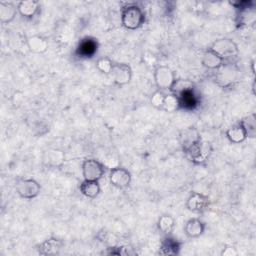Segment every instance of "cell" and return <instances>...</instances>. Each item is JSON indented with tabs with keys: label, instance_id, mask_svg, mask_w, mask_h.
Listing matches in <instances>:
<instances>
[{
	"label": "cell",
	"instance_id": "cell-4",
	"mask_svg": "<svg viewBox=\"0 0 256 256\" xmlns=\"http://www.w3.org/2000/svg\"><path fill=\"white\" fill-rule=\"evenodd\" d=\"M15 188L19 197L26 200H31L36 198L41 192L40 184L35 179H32V178H25V179L18 180Z\"/></svg>",
	"mask_w": 256,
	"mask_h": 256
},
{
	"label": "cell",
	"instance_id": "cell-24",
	"mask_svg": "<svg viewBox=\"0 0 256 256\" xmlns=\"http://www.w3.org/2000/svg\"><path fill=\"white\" fill-rule=\"evenodd\" d=\"M158 229L165 235H170L175 227V219L170 214H163L159 217L157 222Z\"/></svg>",
	"mask_w": 256,
	"mask_h": 256
},
{
	"label": "cell",
	"instance_id": "cell-17",
	"mask_svg": "<svg viewBox=\"0 0 256 256\" xmlns=\"http://www.w3.org/2000/svg\"><path fill=\"white\" fill-rule=\"evenodd\" d=\"M26 45L30 52L35 54H43L48 50L49 43L43 36L32 35L26 38Z\"/></svg>",
	"mask_w": 256,
	"mask_h": 256
},
{
	"label": "cell",
	"instance_id": "cell-10",
	"mask_svg": "<svg viewBox=\"0 0 256 256\" xmlns=\"http://www.w3.org/2000/svg\"><path fill=\"white\" fill-rule=\"evenodd\" d=\"M217 76L216 80H218L219 84L223 87L230 86L234 81H237V68L232 65L231 62H224V64L218 68L217 70Z\"/></svg>",
	"mask_w": 256,
	"mask_h": 256
},
{
	"label": "cell",
	"instance_id": "cell-8",
	"mask_svg": "<svg viewBox=\"0 0 256 256\" xmlns=\"http://www.w3.org/2000/svg\"><path fill=\"white\" fill-rule=\"evenodd\" d=\"M209 197L200 192H191L186 200V208L193 213H203L209 207Z\"/></svg>",
	"mask_w": 256,
	"mask_h": 256
},
{
	"label": "cell",
	"instance_id": "cell-1",
	"mask_svg": "<svg viewBox=\"0 0 256 256\" xmlns=\"http://www.w3.org/2000/svg\"><path fill=\"white\" fill-rule=\"evenodd\" d=\"M121 24L127 30H136L145 23V13L143 9L135 3L126 4L121 9Z\"/></svg>",
	"mask_w": 256,
	"mask_h": 256
},
{
	"label": "cell",
	"instance_id": "cell-27",
	"mask_svg": "<svg viewBox=\"0 0 256 256\" xmlns=\"http://www.w3.org/2000/svg\"><path fill=\"white\" fill-rule=\"evenodd\" d=\"M114 62L109 57H101L96 61V68L104 75H110L114 67Z\"/></svg>",
	"mask_w": 256,
	"mask_h": 256
},
{
	"label": "cell",
	"instance_id": "cell-19",
	"mask_svg": "<svg viewBox=\"0 0 256 256\" xmlns=\"http://www.w3.org/2000/svg\"><path fill=\"white\" fill-rule=\"evenodd\" d=\"M226 138L233 144L243 143L247 138V133L242 124L239 122L231 127H229L225 132Z\"/></svg>",
	"mask_w": 256,
	"mask_h": 256
},
{
	"label": "cell",
	"instance_id": "cell-12",
	"mask_svg": "<svg viewBox=\"0 0 256 256\" xmlns=\"http://www.w3.org/2000/svg\"><path fill=\"white\" fill-rule=\"evenodd\" d=\"M210 145L203 142L202 140L193 145L185 154H187L191 161L195 164H203L206 162L210 155Z\"/></svg>",
	"mask_w": 256,
	"mask_h": 256
},
{
	"label": "cell",
	"instance_id": "cell-14",
	"mask_svg": "<svg viewBox=\"0 0 256 256\" xmlns=\"http://www.w3.org/2000/svg\"><path fill=\"white\" fill-rule=\"evenodd\" d=\"M18 14L25 19L34 18L40 11V4L36 0H23L17 4Z\"/></svg>",
	"mask_w": 256,
	"mask_h": 256
},
{
	"label": "cell",
	"instance_id": "cell-30",
	"mask_svg": "<svg viewBox=\"0 0 256 256\" xmlns=\"http://www.w3.org/2000/svg\"><path fill=\"white\" fill-rule=\"evenodd\" d=\"M254 65H255V60L253 59L252 62H251V67H252V73L255 74V69H254Z\"/></svg>",
	"mask_w": 256,
	"mask_h": 256
},
{
	"label": "cell",
	"instance_id": "cell-11",
	"mask_svg": "<svg viewBox=\"0 0 256 256\" xmlns=\"http://www.w3.org/2000/svg\"><path fill=\"white\" fill-rule=\"evenodd\" d=\"M201 140V135L195 127H187L179 132V143L184 153Z\"/></svg>",
	"mask_w": 256,
	"mask_h": 256
},
{
	"label": "cell",
	"instance_id": "cell-2",
	"mask_svg": "<svg viewBox=\"0 0 256 256\" xmlns=\"http://www.w3.org/2000/svg\"><path fill=\"white\" fill-rule=\"evenodd\" d=\"M209 49L219 55L225 62L236 58L239 54L238 45L232 39L225 37L216 39Z\"/></svg>",
	"mask_w": 256,
	"mask_h": 256
},
{
	"label": "cell",
	"instance_id": "cell-18",
	"mask_svg": "<svg viewBox=\"0 0 256 256\" xmlns=\"http://www.w3.org/2000/svg\"><path fill=\"white\" fill-rule=\"evenodd\" d=\"M224 62L225 61L219 55L209 48L204 51L201 57V64L209 70H217L224 64Z\"/></svg>",
	"mask_w": 256,
	"mask_h": 256
},
{
	"label": "cell",
	"instance_id": "cell-5",
	"mask_svg": "<svg viewBox=\"0 0 256 256\" xmlns=\"http://www.w3.org/2000/svg\"><path fill=\"white\" fill-rule=\"evenodd\" d=\"M81 171L84 180L99 181L105 174V166L100 161L89 158L83 161Z\"/></svg>",
	"mask_w": 256,
	"mask_h": 256
},
{
	"label": "cell",
	"instance_id": "cell-25",
	"mask_svg": "<svg viewBox=\"0 0 256 256\" xmlns=\"http://www.w3.org/2000/svg\"><path fill=\"white\" fill-rule=\"evenodd\" d=\"M181 107V102L180 99L174 95L173 93L170 94H166L164 102H163V106H162V110L167 112V113H173L176 112L180 109Z\"/></svg>",
	"mask_w": 256,
	"mask_h": 256
},
{
	"label": "cell",
	"instance_id": "cell-22",
	"mask_svg": "<svg viewBox=\"0 0 256 256\" xmlns=\"http://www.w3.org/2000/svg\"><path fill=\"white\" fill-rule=\"evenodd\" d=\"M79 190L83 196L90 199L96 198L101 192L99 181L94 180H83L80 183Z\"/></svg>",
	"mask_w": 256,
	"mask_h": 256
},
{
	"label": "cell",
	"instance_id": "cell-21",
	"mask_svg": "<svg viewBox=\"0 0 256 256\" xmlns=\"http://www.w3.org/2000/svg\"><path fill=\"white\" fill-rule=\"evenodd\" d=\"M194 88V83L189 79H176L172 88L171 93L176 95L178 98H181L187 94L192 93Z\"/></svg>",
	"mask_w": 256,
	"mask_h": 256
},
{
	"label": "cell",
	"instance_id": "cell-16",
	"mask_svg": "<svg viewBox=\"0 0 256 256\" xmlns=\"http://www.w3.org/2000/svg\"><path fill=\"white\" fill-rule=\"evenodd\" d=\"M255 22H256L255 6L238 10V13L236 16V25L239 28H246V27L253 26Z\"/></svg>",
	"mask_w": 256,
	"mask_h": 256
},
{
	"label": "cell",
	"instance_id": "cell-6",
	"mask_svg": "<svg viewBox=\"0 0 256 256\" xmlns=\"http://www.w3.org/2000/svg\"><path fill=\"white\" fill-rule=\"evenodd\" d=\"M65 160V152L60 148H48L42 154V163L48 168H61Z\"/></svg>",
	"mask_w": 256,
	"mask_h": 256
},
{
	"label": "cell",
	"instance_id": "cell-3",
	"mask_svg": "<svg viewBox=\"0 0 256 256\" xmlns=\"http://www.w3.org/2000/svg\"><path fill=\"white\" fill-rule=\"evenodd\" d=\"M155 85L159 90H171L176 78L175 72L166 65H159L153 72Z\"/></svg>",
	"mask_w": 256,
	"mask_h": 256
},
{
	"label": "cell",
	"instance_id": "cell-20",
	"mask_svg": "<svg viewBox=\"0 0 256 256\" xmlns=\"http://www.w3.org/2000/svg\"><path fill=\"white\" fill-rule=\"evenodd\" d=\"M17 13V5H14L12 2H0V22L2 24L11 23Z\"/></svg>",
	"mask_w": 256,
	"mask_h": 256
},
{
	"label": "cell",
	"instance_id": "cell-13",
	"mask_svg": "<svg viewBox=\"0 0 256 256\" xmlns=\"http://www.w3.org/2000/svg\"><path fill=\"white\" fill-rule=\"evenodd\" d=\"M63 247V241L56 237H50L38 245V253L40 255H57Z\"/></svg>",
	"mask_w": 256,
	"mask_h": 256
},
{
	"label": "cell",
	"instance_id": "cell-26",
	"mask_svg": "<svg viewBox=\"0 0 256 256\" xmlns=\"http://www.w3.org/2000/svg\"><path fill=\"white\" fill-rule=\"evenodd\" d=\"M244 129L246 130L248 138H255L256 136V115L255 113H251L240 121Z\"/></svg>",
	"mask_w": 256,
	"mask_h": 256
},
{
	"label": "cell",
	"instance_id": "cell-23",
	"mask_svg": "<svg viewBox=\"0 0 256 256\" xmlns=\"http://www.w3.org/2000/svg\"><path fill=\"white\" fill-rule=\"evenodd\" d=\"M179 249H180L179 242L169 237V235H167V237L163 240L160 246L159 253L162 255H176L179 253Z\"/></svg>",
	"mask_w": 256,
	"mask_h": 256
},
{
	"label": "cell",
	"instance_id": "cell-7",
	"mask_svg": "<svg viewBox=\"0 0 256 256\" xmlns=\"http://www.w3.org/2000/svg\"><path fill=\"white\" fill-rule=\"evenodd\" d=\"M131 173L124 167L117 166L109 171V182L118 189H124L131 183Z\"/></svg>",
	"mask_w": 256,
	"mask_h": 256
},
{
	"label": "cell",
	"instance_id": "cell-29",
	"mask_svg": "<svg viewBox=\"0 0 256 256\" xmlns=\"http://www.w3.org/2000/svg\"><path fill=\"white\" fill-rule=\"evenodd\" d=\"M237 255H238V251L233 246H226L221 251V256H237Z\"/></svg>",
	"mask_w": 256,
	"mask_h": 256
},
{
	"label": "cell",
	"instance_id": "cell-9",
	"mask_svg": "<svg viewBox=\"0 0 256 256\" xmlns=\"http://www.w3.org/2000/svg\"><path fill=\"white\" fill-rule=\"evenodd\" d=\"M113 79L114 85L122 87L127 85L132 79V69L129 64L115 63L110 74Z\"/></svg>",
	"mask_w": 256,
	"mask_h": 256
},
{
	"label": "cell",
	"instance_id": "cell-28",
	"mask_svg": "<svg viewBox=\"0 0 256 256\" xmlns=\"http://www.w3.org/2000/svg\"><path fill=\"white\" fill-rule=\"evenodd\" d=\"M165 96H166V94L162 90H159V89L156 90L155 92L152 93V95L150 97V104L154 108L162 110V106H163Z\"/></svg>",
	"mask_w": 256,
	"mask_h": 256
},
{
	"label": "cell",
	"instance_id": "cell-15",
	"mask_svg": "<svg viewBox=\"0 0 256 256\" xmlns=\"http://www.w3.org/2000/svg\"><path fill=\"white\" fill-rule=\"evenodd\" d=\"M206 228L205 222L200 218H190L186 221L184 225V233L188 238H198L200 237Z\"/></svg>",
	"mask_w": 256,
	"mask_h": 256
}]
</instances>
